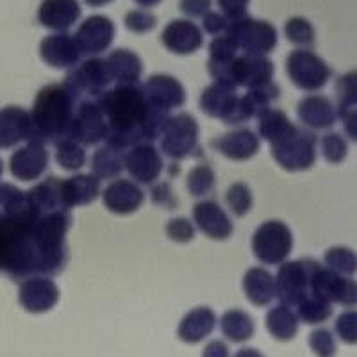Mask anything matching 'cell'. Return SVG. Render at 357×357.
<instances>
[{
  "label": "cell",
  "mask_w": 357,
  "mask_h": 357,
  "mask_svg": "<svg viewBox=\"0 0 357 357\" xmlns=\"http://www.w3.org/2000/svg\"><path fill=\"white\" fill-rule=\"evenodd\" d=\"M47 168H49V152L40 142H29L25 146L13 152L9 159L11 175L24 183L40 178Z\"/></svg>",
  "instance_id": "ac0fdd59"
},
{
  "label": "cell",
  "mask_w": 357,
  "mask_h": 357,
  "mask_svg": "<svg viewBox=\"0 0 357 357\" xmlns=\"http://www.w3.org/2000/svg\"><path fill=\"white\" fill-rule=\"evenodd\" d=\"M66 138L77 142L79 145H98L107 139V122L100 106L95 98L79 100L73 111L72 122Z\"/></svg>",
  "instance_id": "7c38bea8"
},
{
  "label": "cell",
  "mask_w": 357,
  "mask_h": 357,
  "mask_svg": "<svg viewBox=\"0 0 357 357\" xmlns=\"http://www.w3.org/2000/svg\"><path fill=\"white\" fill-rule=\"evenodd\" d=\"M31 139L29 111L18 106L0 109V149H13Z\"/></svg>",
  "instance_id": "f1b7e54d"
},
{
  "label": "cell",
  "mask_w": 357,
  "mask_h": 357,
  "mask_svg": "<svg viewBox=\"0 0 357 357\" xmlns=\"http://www.w3.org/2000/svg\"><path fill=\"white\" fill-rule=\"evenodd\" d=\"M70 213L34 215L31 209L0 236V270L13 280L54 277L68 263Z\"/></svg>",
  "instance_id": "6da1fadb"
},
{
  "label": "cell",
  "mask_w": 357,
  "mask_h": 357,
  "mask_svg": "<svg viewBox=\"0 0 357 357\" xmlns=\"http://www.w3.org/2000/svg\"><path fill=\"white\" fill-rule=\"evenodd\" d=\"M238 47H236L234 41L231 38H227L225 34L222 36L213 38V41L209 43V59L207 61H215V63H225L231 61L238 56Z\"/></svg>",
  "instance_id": "681fc988"
},
{
  "label": "cell",
  "mask_w": 357,
  "mask_h": 357,
  "mask_svg": "<svg viewBox=\"0 0 357 357\" xmlns=\"http://www.w3.org/2000/svg\"><path fill=\"white\" fill-rule=\"evenodd\" d=\"M77 100L70 95L63 84H49L38 91L31 120V139L29 142L57 143L66 138Z\"/></svg>",
  "instance_id": "3957f363"
},
{
  "label": "cell",
  "mask_w": 357,
  "mask_h": 357,
  "mask_svg": "<svg viewBox=\"0 0 357 357\" xmlns=\"http://www.w3.org/2000/svg\"><path fill=\"white\" fill-rule=\"evenodd\" d=\"M284 34L289 43L296 45L298 49H309L314 45L317 33L311 22L304 17H291L284 25Z\"/></svg>",
  "instance_id": "b9f144b4"
},
{
  "label": "cell",
  "mask_w": 357,
  "mask_h": 357,
  "mask_svg": "<svg viewBox=\"0 0 357 357\" xmlns=\"http://www.w3.org/2000/svg\"><path fill=\"white\" fill-rule=\"evenodd\" d=\"M220 331L232 343H245L256 333V324L243 309H231L220 318Z\"/></svg>",
  "instance_id": "8d00e7d4"
},
{
  "label": "cell",
  "mask_w": 357,
  "mask_h": 357,
  "mask_svg": "<svg viewBox=\"0 0 357 357\" xmlns=\"http://www.w3.org/2000/svg\"><path fill=\"white\" fill-rule=\"evenodd\" d=\"M311 293L321 296L329 304H340L345 307H352L357 301L356 280L350 277H343L333 272L324 264L318 263L311 279Z\"/></svg>",
  "instance_id": "4fadbf2b"
},
{
  "label": "cell",
  "mask_w": 357,
  "mask_h": 357,
  "mask_svg": "<svg viewBox=\"0 0 357 357\" xmlns=\"http://www.w3.org/2000/svg\"><path fill=\"white\" fill-rule=\"evenodd\" d=\"M207 72L215 82L231 88H257L273 81L275 66L266 56H236L225 63L207 61Z\"/></svg>",
  "instance_id": "277c9868"
},
{
  "label": "cell",
  "mask_w": 357,
  "mask_h": 357,
  "mask_svg": "<svg viewBox=\"0 0 357 357\" xmlns=\"http://www.w3.org/2000/svg\"><path fill=\"white\" fill-rule=\"evenodd\" d=\"M215 184H216L215 170H213L209 165H206V162L197 165V167L191 168V172L188 174L186 186L191 197H204L207 195V193H211Z\"/></svg>",
  "instance_id": "ee69618b"
},
{
  "label": "cell",
  "mask_w": 357,
  "mask_h": 357,
  "mask_svg": "<svg viewBox=\"0 0 357 357\" xmlns=\"http://www.w3.org/2000/svg\"><path fill=\"white\" fill-rule=\"evenodd\" d=\"M238 100H240L238 89L213 82L200 95V109L207 116L216 118L227 126H236Z\"/></svg>",
  "instance_id": "e0dca14e"
},
{
  "label": "cell",
  "mask_w": 357,
  "mask_h": 357,
  "mask_svg": "<svg viewBox=\"0 0 357 357\" xmlns=\"http://www.w3.org/2000/svg\"><path fill=\"white\" fill-rule=\"evenodd\" d=\"M293 250L291 229L280 220L261 223L252 236V252L263 264L279 266L286 263Z\"/></svg>",
  "instance_id": "ba28073f"
},
{
  "label": "cell",
  "mask_w": 357,
  "mask_h": 357,
  "mask_svg": "<svg viewBox=\"0 0 357 357\" xmlns=\"http://www.w3.org/2000/svg\"><path fill=\"white\" fill-rule=\"evenodd\" d=\"M280 97V88L275 82L257 86V88L247 89V93L241 95L238 100V113H236V126L248 122L250 118H259L264 111L272 107L275 100Z\"/></svg>",
  "instance_id": "4316f807"
},
{
  "label": "cell",
  "mask_w": 357,
  "mask_h": 357,
  "mask_svg": "<svg viewBox=\"0 0 357 357\" xmlns=\"http://www.w3.org/2000/svg\"><path fill=\"white\" fill-rule=\"evenodd\" d=\"M2 174H4V161L0 159V178H2Z\"/></svg>",
  "instance_id": "6125c7cd"
},
{
  "label": "cell",
  "mask_w": 357,
  "mask_h": 357,
  "mask_svg": "<svg viewBox=\"0 0 357 357\" xmlns=\"http://www.w3.org/2000/svg\"><path fill=\"white\" fill-rule=\"evenodd\" d=\"M59 296V288L50 277H29L22 280L18 289V302L25 311L33 314H41L56 307Z\"/></svg>",
  "instance_id": "2e32d148"
},
{
  "label": "cell",
  "mask_w": 357,
  "mask_h": 357,
  "mask_svg": "<svg viewBox=\"0 0 357 357\" xmlns=\"http://www.w3.org/2000/svg\"><path fill=\"white\" fill-rule=\"evenodd\" d=\"M29 209L34 215H52V213H70L65 209L61 195V178L47 177L25 193Z\"/></svg>",
  "instance_id": "83f0119b"
},
{
  "label": "cell",
  "mask_w": 357,
  "mask_h": 357,
  "mask_svg": "<svg viewBox=\"0 0 357 357\" xmlns=\"http://www.w3.org/2000/svg\"><path fill=\"white\" fill-rule=\"evenodd\" d=\"M134 2H136L142 9H151L155 8L158 4H161V0H134Z\"/></svg>",
  "instance_id": "91938a15"
},
{
  "label": "cell",
  "mask_w": 357,
  "mask_h": 357,
  "mask_svg": "<svg viewBox=\"0 0 357 357\" xmlns=\"http://www.w3.org/2000/svg\"><path fill=\"white\" fill-rule=\"evenodd\" d=\"M123 168L129 172L134 183L155 184L165 170V161L154 143H138L126 151Z\"/></svg>",
  "instance_id": "9a60e30c"
},
{
  "label": "cell",
  "mask_w": 357,
  "mask_h": 357,
  "mask_svg": "<svg viewBox=\"0 0 357 357\" xmlns=\"http://www.w3.org/2000/svg\"><path fill=\"white\" fill-rule=\"evenodd\" d=\"M61 195L66 211H70L73 207L88 206L100 195V181L88 174L61 178Z\"/></svg>",
  "instance_id": "4dcf8cb0"
},
{
  "label": "cell",
  "mask_w": 357,
  "mask_h": 357,
  "mask_svg": "<svg viewBox=\"0 0 357 357\" xmlns=\"http://www.w3.org/2000/svg\"><path fill=\"white\" fill-rule=\"evenodd\" d=\"M261 139L250 129H236L213 142V149L231 161H248L259 152Z\"/></svg>",
  "instance_id": "484cf974"
},
{
  "label": "cell",
  "mask_w": 357,
  "mask_h": 357,
  "mask_svg": "<svg viewBox=\"0 0 357 357\" xmlns=\"http://www.w3.org/2000/svg\"><path fill=\"white\" fill-rule=\"evenodd\" d=\"M234 357H264V356L257 349H248V347H243V349H240L234 354Z\"/></svg>",
  "instance_id": "680465c9"
},
{
  "label": "cell",
  "mask_w": 357,
  "mask_h": 357,
  "mask_svg": "<svg viewBox=\"0 0 357 357\" xmlns=\"http://www.w3.org/2000/svg\"><path fill=\"white\" fill-rule=\"evenodd\" d=\"M82 15L79 0H41L38 22L54 33H66L77 24Z\"/></svg>",
  "instance_id": "cb8c5ba5"
},
{
  "label": "cell",
  "mask_w": 357,
  "mask_h": 357,
  "mask_svg": "<svg viewBox=\"0 0 357 357\" xmlns=\"http://www.w3.org/2000/svg\"><path fill=\"white\" fill-rule=\"evenodd\" d=\"M113 84L107 72L106 61L102 57H88L73 68H70L65 77V86L75 100L98 98Z\"/></svg>",
  "instance_id": "30bf717a"
},
{
  "label": "cell",
  "mask_w": 357,
  "mask_h": 357,
  "mask_svg": "<svg viewBox=\"0 0 357 357\" xmlns=\"http://www.w3.org/2000/svg\"><path fill=\"white\" fill-rule=\"evenodd\" d=\"M286 72L289 81L307 93L320 91L333 75L329 65L309 49L293 50L286 59Z\"/></svg>",
  "instance_id": "8fae6325"
},
{
  "label": "cell",
  "mask_w": 357,
  "mask_h": 357,
  "mask_svg": "<svg viewBox=\"0 0 357 357\" xmlns=\"http://www.w3.org/2000/svg\"><path fill=\"white\" fill-rule=\"evenodd\" d=\"M152 200L165 209H175V206L178 204L177 197L174 195V190L168 183H159L152 188Z\"/></svg>",
  "instance_id": "db71d44e"
},
{
  "label": "cell",
  "mask_w": 357,
  "mask_h": 357,
  "mask_svg": "<svg viewBox=\"0 0 357 357\" xmlns=\"http://www.w3.org/2000/svg\"><path fill=\"white\" fill-rule=\"evenodd\" d=\"M309 347L317 357H334L336 356V337L329 329H317L309 334Z\"/></svg>",
  "instance_id": "c3c4849f"
},
{
  "label": "cell",
  "mask_w": 357,
  "mask_h": 357,
  "mask_svg": "<svg viewBox=\"0 0 357 357\" xmlns=\"http://www.w3.org/2000/svg\"><path fill=\"white\" fill-rule=\"evenodd\" d=\"M317 143L314 132L293 126L286 136L272 143V158L282 170L305 172L317 162Z\"/></svg>",
  "instance_id": "5b68a950"
},
{
  "label": "cell",
  "mask_w": 357,
  "mask_h": 357,
  "mask_svg": "<svg viewBox=\"0 0 357 357\" xmlns=\"http://www.w3.org/2000/svg\"><path fill=\"white\" fill-rule=\"evenodd\" d=\"M216 314L211 307L200 305L193 309L181 320L177 329L178 340L188 343V345H195L200 341L206 340L216 327Z\"/></svg>",
  "instance_id": "1f68e13d"
},
{
  "label": "cell",
  "mask_w": 357,
  "mask_h": 357,
  "mask_svg": "<svg viewBox=\"0 0 357 357\" xmlns=\"http://www.w3.org/2000/svg\"><path fill=\"white\" fill-rule=\"evenodd\" d=\"M142 88L152 106L165 111V113H170V111L184 106V102H186L184 86L178 82V79L172 77V75L155 73V75L149 77V81Z\"/></svg>",
  "instance_id": "d6986e66"
},
{
  "label": "cell",
  "mask_w": 357,
  "mask_h": 357,
  "mask_svg": "<svg viewBox=\"0 0 357 357\" xmlns=\"http://www.w3.org/2000/svg\"><path fill=\"white\" fill-rule=\"evenodd\" d=\"M336 336L347 345H356L357 341V317L356 311L341 312L334 321Z\"/></svg>",
  "instance_id": "f907efd6"
},
{
  "label": "cell",
  "mask_w": 357,
  "mask_h": 357,
  "mask_svg": "<svg viewBox=\"0 0 357 357\" xmlns=\"http://www.w3.org/2000/svg\"><path fill=\"white\" fill-rule=\"evenodd\" d=\"M225 202H227L229 211H231L232 215L238 216V218H243V216H247L248 213H250L252 204H254L250 188L245 183H234L227 190Z\"/></svg>",
  "instance_id": "f6af8a7d"
},
{
  "label": "cell",
  "mask_w": 357,
  "mask_h": 357,
  "mask_svg": "<svg viewBox=\"0 0 357 357\" xmlns=\"http://www.w3.org/2000/svg\"><path fill=\"white\" fill-rule=\"evenodd\" d=\"M161 43L172 54L190 56L202 49L204 34L197 24L186 18H178V20H172L162 29Z\"/></svg>",
  "instance_id": "ffe728a7"
},
{
  "label": "cell",
  "mask_w": 357,
  "mask_h": 357,
  "mask_svg": "<svg viewBox=\"0 0 357 357\" xmlns=\"http://www.w3.org/2000/svg\"><path fill=\"white\" fill-rule=\"evenodd\" d=\"M227 24H229L227 18L223 17L222 13L218 11H209L202 17V29L207 34H211V36L215 38L225 34Z\"/></svg>",
  "instance_id": "f5cc1de1"
},
{
  "label": "cell",
  "mask_w": 357,
  "mask_h": 357,
  "mask_svg": "<svg viewBox=\"0 0 357 357\" xmlns=\"http://www.w3.org/2000/svg\"><path fill=\"white\" fill-rule=\"evenodd\" d=\"M56 161L66 172H77L86 165L84 146L70 138H63L56 143Z\"/></svg>",
  "instance_id": "ab89813d"
},
{
  "label": "cell",
  "mask_w": 357,
  "mask_h": 357,
  "mask_svg": "<svg viewBox=\"0 0 357 357\" xmlns=\"http://www.w3.org/2000/svg\"><path fill=\"white\" fill-rule=\"evenodd\" d=\"M40 57L52 68H73L81 63V52L68 33H54L45 36L40 43Z\"/></svg>",
  "instance_id": "603a6c76"
},
{
  "label": "cell",
  "mask_w": 357,
  "mask_h": 357,
  "mask_svg": "<svg viewBox=\"0 0 357 357\" xmlns=\"http://www.w3.org/2000/svg\"><path fill=\"white\" fill-rule=\"evenodd\" d=\"M213 0H178V9L188 18H202L206 13L211 11Z\"/></svg>",
  "instance_id": "9f6ffc18"
},
{
  "label": "cell",
  "mask_w": 357,
  "mask_h": 357,
  "mask_svg": "<svg viewBox=\"0 0 357 357\" xmlns=\"http://www.w3.org/2000/svg\"><path fill=\"white\" fill-rule=\"evenodd\" d=\"M225 36L231 38L238 50H243L247 56H266L277 47V29L268 20H256L245 17L229 20Z\"/></svg>",
  "instance_id": "8992f818"
},
{
  "label": "cell",
  "mask_w": 357,
  "mask_h": 357,
  "mask_svg": "<svg viewBox=\"0 0 357 357\" xmlns=\"http://www.w3.org/2000/svg\"><path fill=\"white\" fill-rule=\"evenodd\" d=\"M123 24H126V27L129 29L130 33L146 34L158 25V18H155V15L151 9L138 8L127 13Z\"/></svg>",
  "instance_id": "7dc6e473"
},
{
  "label": "cell",
  "mask_w": 357,
  "mask_h": 357,
  "mask_svg": "<svg viewBox=\"0 0 357 357\" xmlns=\"http://www.w3.org/2000/svg\"><path fill=\"white\" fill-rule=\"evenodd\" d=\"M321 155L331 165H341L349 155V142L341 134L329 132L320 139Z\"/></svg>",
  "instance_id": "bcb514c9"
},
{
  "label": "cell",
  "mask_w": 357,
  "mask_h": 357,
  "mask_svg": "<svg viewBox=\"0 0 357 357\" xmlns=\"http://www.w3.org/2000/svg\"><path fill=\"white\" fill-rule=\"evenodd\" d=\"M107 72L114 86L139 84L143 73V63L136 52L129 49H116L104 57Z\"/></svg>",
  "instance_id": "f546056e"
},
{
  "label": "cell",
  "mask_w": 357,
  "mask_h": 357,
  "mask_svg": "<svg viewBox=\"0 0 357 357\" xmlns=\"http://www.w3.org/2000/svg\"><path fill=\"white\" fill-rule=\"evenodd\" d=\"M291 127L293 123L289 122L288 114L284 111L270 107L257 118V132H259L257 138L272 145V143L279 142L282 136H286L291 130Z\"/></svg>",
  "instance_id": "f35d334b"
},
{
  "label": "cell",
  "mask_w": 357,
  "mask_h": 357,
  "mask_svg": "<svg viewBox=\"0 0 357 357\" xmlns=\"http://www.w3.org/2000/svg\"><path fill=\"white\" fill-rule=\"evenodd\" d=\"M243 291L252 305L266 307L275 301V279L264 268H248L243 277Z\"/></svg>",
  "instance_id": "d6a6232c"
},
{
  "label": "cell",
  "mask_w": 357,
  "mask_h": 357,
  "mask_svg": "<svg viewBox=\"0 0 357 357\" xmlns=\"http://www.w3.org/2000/svg\"><path fill=\"white\" fill-rule=\"evenodd\" d=\"M336 111L337 118L343 120L347 134L349 138L356 139V104H357V95H356V72L345 73L343 77L337 79L336 82Z\"/></svg>",
  "instance_id": "836d02e7"
},
{
  "label": "cell",
  "mask_w": 357,
  "mask_h": 357,
  "mask_svg": "<svg viewBox=\"0 0 357 357\" xmlns=\"http://www.w3.org/2000/svg\"><path fill=\"white\" fill-rule=\"evenodd\" d=\"M167 236L175 243H190L195 238V225L188 218H172L167 223Z\"/></svg>",
  "instance_id": "816d5d0a"
},
{
  "label": "cell",
  "mask_w": 357,
  "mask_h": 357,
  "mask_svg": "<svg viewBox=\"0 0 357 357\" xmlns=\"http://www.w3.org/2000/svg\"><path fill=\"white\" fill-rule=\"evenodd\" d=\"M199 123L190 113L170 116L159 134L162 154L174 161H183L199 151Z\"/></svg>",
  "instance_id": "9c48e42d"
},
{
  "label": "cell",
  "mask_w": 357,
  "mask_h": 357,
  "mask_svg": "<svg viewBox=\"0 0 357 357\" xmlns=\"http://www.w3.org/2000/svg\"><path fill=\"white\" fill-rule=\"evenodd\" d=\"M202 357H229V347L223 341L215 340L211 343H207V347L202 352Z\"/></svg>",
  "instance_id": "6f0895ef"
},
{
  "label": "cell",
  "mask_w": 357,
  "mask_h": 357,
  "mask_svg": "<svg viewBox=\"0 0 357 357\" xmlns=\"http://www.w3.org/2000/svg\"><path fill=\"white\" fill-rule=\"evenodd\" d=\"M324 266L340 273L343 277H352L356 273V252L347 247H333L324 257Z\"/></svg>",
  "instance_id": "7bdbcfd3"
},
{
  "label": "cell",
  "mask_w": 357,
  "mask_h": 357,
  "mask_svg": "<svg viewBox=\"0 0 357 357\" xmlns=\"http://www.w3.org/2000/svg\"><path fill=\"white\" fill-rule=\"evenodd\" d=\"M193 222L211 240H229L234 232V223L215 200H200L193 206Z\"/></svg>",
  "instance_id": "7402d4cb"
},
{
  "label": "cell",
  "mask_w": 357,
  "mask_h": 357,
  "mask_svg": "<svg viewBox=\"0 0 357 357\" xmlns=\"http://www.w3.org/2000/svg\"><path fill=\"white\" fill-rule=\"evenodd\" d=\"M107 122L106 143L120 151H129L138 143L159 138L170 113L152 106L142 84L114 86L95 98Z\"/></svg>",
  "instance_id": "7a4b0ae2"
},
{
  "label": "cell",
  "mask_w": 357,
  "mask_h": 357,
  "mask_svg": "<svg viewBox=\"0 0 357 357\" xmlns=\"http://www.w3.org/2000/svg\"><path fill=\"white\" fill-rule=\"evenodd\" d=\"M29 211L27 197L15 184H0V236L13 222Z\"/></svg>",
  "instance_id": "e575fe53"
},
{
  "label": "cell",
  "mask_w": 357,
  "mask_h": 357,
  "mask_svg": "<svg viewBox=\"0 0 357 357\" xmlns=\"http://www.w3.org/2000/svg\"><path fill=\"white\" fill-rule=\"evenodd\" d=\"M296 114L307 130H325L336 126L337 111L329 97L325 95H307L298 102Z\"/></svg>",
  "instance_id": "d4e9b609"
},
{
  "label": "cell",
  "mask_w": 357,
  "mask_h": 357,
  "mask_svg": "<svg viewBox=\"0 0 357 357\" xmlns=\"http://www.w3.org/2000/svg\"><path fill=\"white\" fill-rule=\"evenodd\" d=\"M113 0H84V4H88L89 8H104V6L111 4Z\"/></svg>",
  "instance_id": "94428289"
},
{
  "label": "cell",
  "mask_w": 357,
  "mask_h": 357,
  "mask_svg": "<svg viewBox=\"0 0 357 357\" xmlns=\"http://www.w3.org/2000/svg\"><path fill=\"white\" fill-rule=\"evenodd\" d=\"M123 159H126V152L111 145H102L98 146L95 154L91 155V175L97 177L98 181H111L116 178L118 175L122 174L123 168Z\"/></svg>",
  "instance_id": "d590c367"
},
{
  "label": "cell",
  "mask_w": 357,
  "mask_h": 357,
  "mask_svg": "<svg viewBox=\"0 0 357 357\" xmlns=\"http://www.w3.org/2000/svg\"><path fill=\"white\" fill-rule=\"evenodd\" d=\"M216 2H218V8L222 11V15L227 20L245 17L248 4H250V0H216Z\"/></svg>",
  "instance_id": "11a10c76"
},
{
  "label": "cell",
  "mask_w": 357,
  "mask_h": 357,
  "mask_svg": "<svg viewBox=\"0 0 357 357\" xmlns=\"http://www.w3.org/2000/svg\"><path fill=\"white\" fill-rule=\"evenodd\" d=\"M100 195L107 211L122 216L136 213L145 202L142 188L129 178H114L106 190L100 191Z\"/></svg>",
  "instance_id": "44dd1931"
},
{
  "label": "cell",
  "mask_w": 357,
  "mask_h": 357,
  "mask_svg": "<svg viewBox=\"0 0 357 357\" xmlns=\"http://www.w3.org/2000/svg\"><path fill=\"white\" fill-rule=\"evenodd\" d=\"M116 34L113 20L104 15H91L81 22L75 34H72L73 41L77 45L81 56L98 57L111 47Z\"/></svg>",
  "instance_id": "5bb4252c"
},
{
  "label": "cell",
  "mask_w": 357,
  "mask_h": 357,
  "mask_svg": "<svg viewBox=\"0 0 357 357\" xmlns=\"http://www.w3.org/2000/svg\"><path fill=\"white\" fill-rule=\"evenodd\" d=\"M317 264L318 261L314 259L286 261L280 264L275 277V298H279L280 304L295 309L312 296L311 279Z\"/></svg>",
  "instance_id": "52a82bcc"
},
{
  "label": "cell",
  "mask_w": 357,
  "mask_h": 357,
  "mask_svg": "<svg viewBox=\"0 0 357 357\" xmlns=\"http://www.w3.org/2000/svg\"><path fill=\"white\" fill-rule=\"evenodd\" d=\"M295 314L298 320L309 325H318L329 320L333 317V304L324 301L321 296L312 295L305 298L301 305L295 307Z\"/></svg>",
  "instance_id": "60d3db41"
},
{
  "label": "cell",
  "mask_w": 357,
  "mask_h": 357,
  "mask_svg": "<svg viewBox=\"0 0 357 357\" xmlns=\"http://www.w3.org/2000/svg\"><path fill=\"white\" fill-rule=\"evenodd\" d=\"M264 324H266L268 333L272 334L275 340L289 341L298 333L301 320H298V317H296L291 307L279 304L268 311Z\"/></svg>",
  "instance_id": "74e56055"
}]
</instances>
